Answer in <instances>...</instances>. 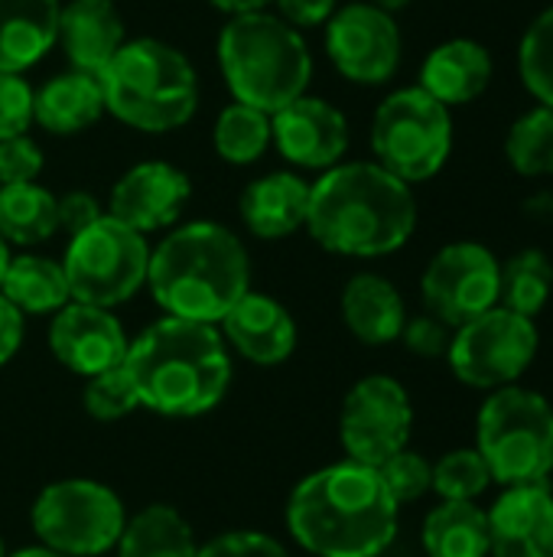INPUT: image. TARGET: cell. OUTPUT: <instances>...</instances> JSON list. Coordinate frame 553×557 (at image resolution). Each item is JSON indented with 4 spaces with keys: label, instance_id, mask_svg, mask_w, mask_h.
<instances>
[{
    "label": "cell",
    "instance_id": "obj_35",
    "mask_svg": "<svg viewBox=\"0 0 553 557\" xmlns=\"http://www.w3.org/2000/svg\"><path fill=\"white\" fill-rule=\"evenodd\" d=\"M81 405H85V411L95 421H121L130 411H137L140 398H137V388H134L124 362L114 366V369H104V372H98L91 379H85Z\"/></svg>",
    "mask_w": 553,
    "mask_h": 557
},
{
    "label": "cell",
    "instance_id": "obj_13",
    "mask_svg": "<svg viewBox=\"0 0 553 557\" xmlns=\"http://www.w3.org/2000/svg\"><path fill=\"white\" fill-rule=\"evenodd\" d=\"M499 264L502 261L479 242L443 245L420 277L427 313L456 330L479 313L499 307Z\"/></svg>",
    "mask_w": 553,
    "mask_h": 557
},
{
    "label": "cell",
    "instance_id": "obj_27",
    "mask_svg": "<svg viewBox=\"0 0 553 557\" xmlns=\"http://www.w3.org/2000/svg\"><path fill=\"white\" fill-rule=\"evenodd\" d=\"M117 557H196L199 545L192 525L173 506H147L134 519H127Z\"/></svg>",
    "mask_w": 553,
    "mask_h": 557
},
{
    "label": "cell",
    "instance_id": "obj_9",
    "mask_svg": "<svg viewBox=\"0 0 553 557\" xmlns=\"http://www.w3.org/2000/svg\"><path fill=\"white\" fill-rule=\"evenodd\" d=\"M150 245L147 235L124 225L111 212L68 238L62 271L68 294L78 304L121 307L147 284Z\"/></svg>",
    "mask_w": 553,
    "mask_h": 557
},
{
    "label": "cell",
    "instance_id": "obj_22",
    "mask_svg": "<svg viewBox=\"0 0 553 557\" xmlns=\"http://www.w3.org/2000/svg\"><path fill=\"white\" fill-rule=\"evenodd\" d=\"M241 219L251 235L264 242L287 238L306 228L310 212V183L297 173H267L244 186L241 193Z\"/></svg>",
    "mask_w": 553,
    "mask_h": 557
},
{
    "label": "cell",
    "instance_id": "obj_34",
    "mask_svg": "<svg viewBox=\"0 0 553 557\" xmlns=\"http://www.w3.org/2000/svg\"><path fill=\"white\" fill-rule=\"evenodd\" d=\"M492 486V473L476 447H456L433 463V490L440 499L476 503Z\"/></svg>",
    "mask_w": 553,
    "mask_h": 557
},
{
    "label": "cell",
    "instance_id": "obj_36",
    "mask_svg": "<svg viewBox=\"0 0 553 557\" xmlns=\"http://www.w3.org/2000/svg\"><path fill=\"white\" fill-rule=\"evenodd\" d=\"M378 473H381V480H385V486H388V493L394 496L398 506L417 503L433 490V463L424 454L411 450V447L388 457L378 467Z\"/></svg>",
    "mask_w": 553,
    "mask_h": 557
},
{
    "label": "cell",
    "instance_id": "obj_44",
    "mask_svg": "<svg viewBox=\"0 0 553 557\" xmlns=\"http://www.w3.org/2000/svg\"><path fill=\"white\" fill-rule=\"evenodd\" d=\"M525 215L531 222L553 225V189H538L535 196H528L525 199Z\"/></svg>",
    "mask_w": 553,
    "mask_h": 557
},
{
    "label": "cell",
    "instance_id": "obj_46",
    "mask_svg": "<svg viewBox=\"0 0 553 557\" xmlns=\"http://www.w3.org/2000/svg\"><path fill=\"white\" fill-rule=\"evenodd\" d=\"M7 557H68V555H59V552H52V548H46V545H33V548H23V552H13V555Z\"/></svg>",
    "mask_w": 553,
    "mask_h": 557
},
{
    "label": "cell",
    "instance_id": "obj_30",
    "mask_svg": "<svg viewBox=\"0 0 553 557\" xmlns=\"http://www.w3.org/2000/svg\"><path fill=\"white\" fill-rule=\"evenodd\" d=\"M553 294V261L541 248H521L499 264V307L538 317Z\"/></svg>",
    "mask_w": 553,
    "mask_h": 557
},
{
    "label": "cell",
    "instance_id": "obj_23",
    "mask_svg": "<svg viewBox=\"0 0 553 557\" xmlns=\"http://www.w3.org/2000/svg\"><path fill=\"white\" fill-rule=\"evenodd\" d=\"M342 320L365 346H388L401 339L407 307L401 290L381 274H355L342 290Z\"/></svg>",
    "mask_w": 553,
    "mask_h": 557
},
{
    "label": "cell",
    "instance_id": "obj_38",
    "mask_svg": "<svg viewBox=\"0 0 553 557\" xmlns=\"http://www.w3.org/2000/svg\"><path fill=\"white\" fill-rule=\"evenodd\" d=\"M42 173V150L26 134L0 140V186L36 183Z\"/></svg>",
    "mask_w": 553,
    "mask_h": 557
},
{
    "label": "cell",
    "instance_id": "obj_45",
    "mask_svg": "<svg viewBox=\"0 0 553 557\" xmlns=\"http://www.w3.org/2000/svg\"><path fill=\"white\" fill-rule=\"evenodd\" d=\"M215 10L228 13V16H244V13H261L267 10L274 0H209Z\"/></svg>",
    "mask_w": 553,
    "mask_h": 557
},
{
    "label": "cell",
    "instance_id": "obj_31",
    "mask_svg": "<svg viewBox=\"0 0 553 557\" xmlns=\"http://www.w3.org/2000/svg\"><path fill=\"white\" fill-rule=\"evenodd\" d=\"M212 144L225 163L248 166V163L261 160L264 150L271 147V114L235 101L218 114L215 131H212Z\"/></svg>",
    "mask_w": 553,
    "mask_h": 557
},
{
    "label": "cell",
    "instance_id": "obj_17",
    "mask_svg": "<svg viewBox=\"0 0 553 557\" xmlns=\"http://www.w3.org/2000/svg\"><path fill=\"white\" fill-rule=\"evenodd\" d=\"M189 176L166 163V160H147L130 166L111 189V215L137 232H160L169 228L183 206L189 202Z\"/></svg>",
    "mask_w": 553,
    "mask_h": 557
},
{
    "label": "cell",
    "instance_id": "obj_32",
    "mask_svg": "<svg viewBox=\"0 0 553 557\" xmlns=\"http://www.w3.org/2000/svg\"><path fill=\"white\" fill-rule=\"evenodd\" d=\"M505 160L518 176H553V108L535 104L525 111L505 137Z\"/></svg>",
    "mask_w": 553,
    "mask_h": 557
},
{
    "label": "cell",
    "instance_id": "obj_21",
    "mask_svg": "<svg viewBox=\"0 0 553 557\" xmlns=\"http://www.w3.org/2000/svg\"><path fill=\"white\" fill-rule=\"evenodd\" d=\"M495 75L492 52L476 39H447L433 46L420 65V88L447 108L476 101Z\"/></svg>",
    "mask_w": 553,
    "mask_h": 557
},
{
    "label": "cell",
    "instance_id": "obj_29",
    "mask_svg": "<svg viewBox=\"0 0 553 557\" xmlns=\"http://www.w3.org/2000/svg\"><path fill=\"white\" fill-rule=\"evenodd\" d=\"M59 228L55 196L39 183L0 186V235L10 245L49 242Z\"/></svg>",
    "mask_w": 553,
    "mask_h": 557
},
{
    "label": "cell",
    "instance_id": "obj_12",
    "mask_svg": "<svg viewBox=\"0 0 553 557\" xmlns=\"http://www.w3.org/2000/svg\"><path fill=\"white\" fill-rule=\"evenodd\" d=\"M414 431V405L407 388L391 375H365L342 401L339 441L349 460L381 467L388 457L407 447Z\"/></svg>",
    "mask_w": 553,
    "mask_h": 557
},
{
    "label": "cell",
    "instance_id": "obj_43",
    "mask_svg": "<svg viewBox=\"0 0 553 557\" xmlns=\"http://www.w3.org/2000/svg\"><path fill=\"white\" fill-rule=\"evenodd\" d=\"M23 343V313L0 294V366H7Z\"/></svg>",
    "mask_w": 553,
    "mask_h": 557
},
{
    "label": "cell",
    "instance_id": "obj_11",
    "mask_svg": "<svg viewBox=\"0 0 553 557\" xmlns=\"http://www.w3.org/2000/svg\"><path fill=\"white\" fill-rule=\"evenodd\" d=\"M541 336L531 317L512 313L508 307H492L476 320L453 330L450 339V372L479 392H495L518 385L538 356Z\"/></svg>",
    "mask_w": 553,
    "mask_h": 557
},
{
    "label": "cell",
    "instance_id": "obj_5",
    "mask_svg": "<svg viewBox=\"0 0 553 557\" xmlns=\"http://www.w3.org/2000/svg\"><path fill=\"white\" fill-rule=\"evenodd\" d=\"M218 65L235 101L264 114L306 95L313 75V55L300 29L267 10L225 23L218 36Z\"/></svg>",
    "mask_w": 553,
    "mask_h": 557
},
{
    "label": "cell",
    "instance_id": "obj_18",
    "mask_svg": "<svg viewBox=\"0 0 553 557\" xmlns=\"http://www.w3.org/2000/svg\"><path fill=\"white\" fill-rule=\"evenodd\" d=\"M486 516L489 557H553V490L548 483L505 486Z\"/></svg>",
    "mask_w": 553,
    "mask_h": 557
},
{
    "label": "cell",
    "instance_id": "obj_7",
    "mask_svg": "<svg viewBox=\"0 0 553 557\" xmlns=\"http://www.w3.org/2000/svg\"><path fill=\"white\" fill-rule=\"evenodd\" d=\"M476 450L502 490L548 483L553 473V405L541 392L521 385L489 392L476 414Z\"/></svg>",
    "mask_w": 553,
    "mask_h": 557
},
{
    "label": "cell",
    "instance_id": "obj_19",
    "mask_svg": "<svg viewBox=\"0 0 553 557\" xmlns=\"http://www.w3.org/2000/svg\"><path fill=\"white\" fill-rule=\"evenodd\" d=\"M222 336L241 359L254 366H280L297 349V320L280 300L248 290L222 317Z\"/></svg>",
    "mask_w": 553,
    "mask_h": 557
},
{
    "label": "cell",
    "instance_id": "obj_2",
    "mask_svg": "<svg viewBox=\"0 0 553 557\" xmlns=\"http://www.w3.org/2000/svg\"><path fill=\"white\" fill-rule=\"evenodd\" d=\"M417 228L411 183L375 160L336 163L310 186L306 232L316 245L345 258L394 255Z\"/></svg>",
    "mask_w": 553,
    "mask_h": 557
},
{
    "label": "cell",
    "instance_id": "obj_40",
    "mask_svg": "<svg viewBox=\"0 0 553 557\" xmlns=\"http://www.w3.org/2000/svg\"><path fill=\"white\" fill-rule=\"evenodd\" d=\"M196 557H290L287 548L264 532H225L209 545H199Z\"/></svg>",
    "mask_w": 553,
    "mask_h": 557
},
{
    "label": "cell",
    "instance_id": "obj_3",
    "mask_svg": "<svg viewBox=\"0 0 553 557\" xmlns=\"http://www.w3.org/2000/svg\"><path fill=\"white\" fill-rule=\"evenodd\" d=\"M140 408L163 418L215 411L231 388V356L212 323L163 317L150 323L124 356Z\"/></svg>",
    "mask_w": 553,
    "mask_h": 557
},
{
    "label": "cell",
    "instance_id": "obj_8",
    "mask_svg": "<svg viewBox=\"0 0 553 557\" xmlns=\"http://www.w3.org/2000/svg\"><path fill=\"white\" fill-rule=\"evenodd\" d=\"M375 163L404 183L433 180L453 153V114L420 85L388 95L372 121Z\"/></svg>",
    "mask_w": 553,
    "mask_h": 557
},
{
    "label": "cell",
    "instance_id": "obj_37",
    "mask_svg": "<svg viewBox=\"0 0 553 557\" xmlns=\"http://www.w3.org/2000/svg\"><path fill=\"white\" fill-rule=\"evenodd\" d=\"M36 91L20 72H0V140L20 137L33 124Z\"/></svg>",
    "mask_w": 553,
    "mask_h": 557
},
{
    "label": "cell",
    "instance_id": "obj_4",
    "mask_svg": "<svg viewBox=\"0 0 553 557\" xmlns=\"http://www.w3.org/2000/svg\"><path fill=\"white\" fill-rule=\"evenodd\" d=\"M147 287L166 317L215 326L251 290V261L231 228L189 222L150 251Z\"/></svg>",
    "mask_w": 553,
    "mask_h": 557
},
{
    "label": "cell",
    "instance_id": "obj_41",
    "mask_svg": "<svg viewBox=\"0 0 553 557\" xmlns=\"http://www.w3.org/2000/svg\"><path fill=\"white\" fill-rule=\"evenodd\" d=\"M55 212H59V228H65L68 235L88 228L91 222H98L104 215L98 199L91 193H81V189L65 193L62 199H55Z\"/></svg>",
    "mask_w": 553,
    "mask_h": 557
},
{
    "label": "cell",
    "instance_id": "obj_42",
    "mask_svg": "<svg viewBox=\"0 0 553 557\" xmlns=\"http://www.w3.org/2000/svg\"><path fill=\"white\" fill-rule=\"evenodd\" d=\"M274 3H277V16L297 29L319 26L339 10V0H274Z\"/></svg>",
    "mask_w": 553,
    "mask_h": 557
},
{
    "label": "cell",
    "instance_id": "obj_26",
    "mask_svg": "<svg viewBox=\"0 0 553 557\" xmlns=\"http://www.w3.org/2000/svg\"><path fill=\"white\" fill-rule=\"evenodd\" d=\"M420 542L427 557H489V516L479 503L440 499L424 519Z\"/></svg>",
    "mask_w": 553,
    "mask_h": 557
},
{
    "label": "cell",
    "instance_id": "obj_10",
    "mask_svg": "<svg viewBox=\"0 0 553 557\" xmlns=\"http://www.w3.org/2000/svg\"><path fill=\"white\" fill-rule=\"evenodd\" d=\"M29 525L39 545L59 555L98 557L117 545L127 512L121 496L98 480H59L36 496Z\"/></svg>",
    "mask_w": 553,
    "mask_h": 557
},
{
    "label": "cell",
    "instance_id": "obj_49",
    "mask_svg": "<svg viewBox=\"0 0 553 557\" xmlns=\"http://www.w3.org/2000/svg\"><path fill=\"white\" fill-rule=\"evenodd\" d=\"M0 557H7V552H3V542H0Z\"/></svg>",
    "mask_w": 553,
    "mask_h": 557
},
{
    "label": "cell",
    "instance_id": "obj_15",
    "mask_svg": "<svg viewBox=\"0 0 553 557\" xmlns=\"http://www.w3.org/2000/svg\"><path fill=\"white\" fill-rule=\"evenodd\" d=\"M127 333L108 307L68 300L52 313L49 349L75 375L91 379L104 369H114L127 356Z\"/></svg>",
    "mask_w": 553,
    "mask_h": 557
},
{
    "label": "cell",
    "instance_id": "obj_1",
    "mask_svg": "<svg viewBox=\"0 0 553 557\" xmlns=\"http://www.w3.org/2000/svg\"><path fill=\"white\" fill-rule=\"evenodd\" d=\"M401 506L375 467L342 460L303 476L287 503L293 542L316 557H378L391 548Z\"/></svg>",
    "mask_w": 553,
    "mask_h": 557
},
{
    "label": "cell",
    "instance_id": "obj_20",
    "mask_svg": "<svg viewBox=\"0 0 553 557\" xmlns=\"http://www.w3.org/2000/svg\"><path fill=\"white\" fill-rule=\"evenodd\" d=\"M59 42L72 69L101 75L127 42L124 16L114 0H68L59 13Z\"/></svg>",
    "mask_w": 553,
    "mask_h": 557
},
{
    "label": "cell",
    "instance_id": "obj_25",
    "mask_svg": "<svg viewBox=\"0 0 553 557\" xmlns=\"http://www.w3.org/2000/svg\"><path fill=\"white\" fill-rule=\"evenodd\" d=\"M104 114V91L98 75L88 72H65L49 78L33 101V121L59 137H72L91 127Z\"/></svg>",
    "mask_w": 553,
    "mask_h": 557
},
{
    "label": "cell",
    "instance_id": "obj_33",
    "mask_svg": "<svg viewBox=\"0 0 553 557\" xmlns=\"http://www.w3.org/2000/svg\"><path fill=\"white\" fill-rule=\"evenodd\" d=\"M518 72L538 104L553 108V3L525 29L518 46Z\"/></svg>",
    "mask_w": 553,
    "mask_h": 557
},
{
    "label": "cell",
    "instance_id": "obj_24",
    "mask_svg": "<svg viewBox=\"0 0 553 557\" xmlns=\"http://www.w3.org/2000/svg\"><path fill=\"white\" fill-rule=\"evenodd\" d=\"M62 0H0V72H26L59 39Z\"/></svg>",
    "mask_w": 553,
    "mask_h": 557
},
{
    "label": "cell",
    "instance_id": "obj_28",
    "mask_svg": "<svg viewBox=\"0 0 553 557\" xmlns=\"http://www.w3.org/2000/svg\"><path fill=\"white\" fill-rule=\"evenodd\" d=\"M0 294L26 317H42V313H55L62 310L72 294H68V281L62 271V261L52 258H39V255H20L10 261Z\"/></svg>",
    "mask_w": 553,
    "mask_h": 557
},
{
    "label": "cell",
    "instance_id": "obj_48",
    "mask_svg": "<svg viewBox=\"0 0 553 557\" xmlns=\"http://www.w3.org/2000/svg\"><path fill=\"white\" fill-rule=\"evenodd\" d=\"M10 261H13V258H10V242L0 235V284H3V274H7V268H10Z\"/></svg>",
    "mask_w": 553,
    "mask_h": 557
},
{
    "label": "cell",
    "instance_id": "obj_39",
    "mask_svg": "<svg viewBox=\"0 0 553 557\" xmlns=\"http://www.w3.org/2000/svg\"><path fill=\"white\" fill-rule=\"evenodd\" d=\"M450 339H453V326H447L440 317L433 313H420V317H407L404 330H401V343L420 356V359H447L450 352Z\"/></svg>",
    "mask_w": 553,
    "mask_h": 557
},
{
    "label": "cell",
    "instance_id": "obj_6",
    "mask_svg": "<svg viewBox=\"0 0 553 557\" xmlns=\"http://www.w3.org/2000/svg\"><path fill=\"white\" fill-rule=\"evenodd\" d=\"M98 82L104 91V111L147 134L183 127L199 104L192 62L176 46L150 36L127 39Z\"/></svg>",
    "mask_w": 553,
    "mask_h": 557
},
{
    "label": "cell",
    "instance_id": "obj_14",
    "mask_svg": "<svg viewBox=\"0 0 553 557\" xmlns=\"http://www.w3.org/2000/svg\"><path fill=\"white\" fill-rule=\"evenodd\" d=\"M326 52L355 85H385L401 65V29L375 3H345L326 20Z\"/></svg>",
    "mask_w": 553,
    "mask_h": 557
},
{
    "label": "cell",
    "instance_id": "obj_47",
    "mask_svg": "<svg viewBox=\"0 0 553 557\" xmlns=\"http://www.w3.org/2000/svg\"><path fill=\"white\" fill-rule=\"evenodd\" d=\"M368 3H375V7H381L385 13H391V16H394V13H398V10H404L411 0H368Z\"/></svg>",
    "mask_w": 553,
    "mask_h": 557
},
{
    "label": "cell",
    "instance_id": "obj_16",
    "mask_svg": "<svg viewBox=\"0 0 553 557\" xmlns=\"http://www.w3.org/2000/svg\"><path fill=\"white\" fill-rule=\"evenodd\" d=\"M271 140L293 166L329 170L349 150V121L326 98L300 95L271 114Z\"/></svg>",
    "mask_w": 553,
    "mask_h": 557
}]
</instances>
